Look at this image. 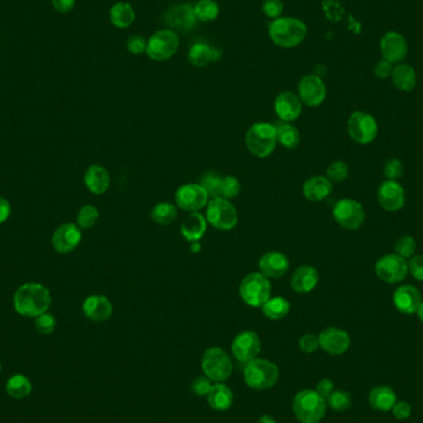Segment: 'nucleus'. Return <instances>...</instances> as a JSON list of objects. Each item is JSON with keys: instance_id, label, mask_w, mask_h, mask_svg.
<instances>
[{"instance_id": "obj_32", "label": "nucleus", "mask_w": 423, "mask_h": 423, "mask_svg": "<svg viewBox=\"0 0 423 423\" xmlns=\"http://www.w3.org/2000/svg\"><path fill=\"white\" fill-rule=\"evenodd\" d=\"M222 57V52L206 44H195L188 51V60L195 67H206Z\"/></svg>"}, {"instance_id": "obj_18", "label": "nucleus", "mask_w": 423, "mask_h": 423, "mask_svg": "<svg viewBox=\"0 0 423 423\" xmlns=\"http://www.w3.org/2000/svg\"><path fill=\"white\" fill-rule=\"evenodd\" d=\"M378 201L386 212L400 211L406 203L405 188L397 181L386 179L378 190Z\"/></svg>"}, {"instance_id": "obj_50", "label": "nucleus", "mask_w": 423, "mask_h": 423, "mask_svg": "<svg viewBox=\"0 0 423 423\" xmlns=\"http://www.w3.org/2000/svg\"><path fill=\"white\" fill-rule=\"evenodd\" d=\"M299 346L304 354H312L320 348V339L315 334H304L299 338Z\"/></svg>"}, {"instance_id": "obj_7", "label": "nucleus", "mask_w": 423, "mask_h": 423, "mask_svg": "<svg viewBox=\"0 0 423 423\" xmlns=\"http://www.w3.org/2000/svg\"><path fill=\"white\" fill-rule=\"evenodd\" d=\"M203 374L213 383H224L230 378L233 364L227 352L222 348H208L202 357Z\"/></svg>"}, {"instance_id": "obj_54", "label": "nucleus", "mask_w": 423, "mask_h": 423, "mask_svg": "<svg viewBox=\"0 0 423 423\" xmlns=\"http://www.w3.org/2000/svg\"><path fill=\"white\" fill-rule=\"evenodd\" d=\"M392 413L397 420H407L413 413V407L408 402L397 401L392 407Z\"/></svg>"}, {"instance_id": "obj_22", "label": "nucleus", "mask_w": 423, "mask_h": 423, "mask_svg": "<svg viewBox=\"0 0 423 423\" xmlns=\"http://www.w3.org/2000/svg\"><path fill=\"white\" fill-rule=\"evenodd\" d=\"M83 313L88 320L102 323L108 320L113 315V304L108 297L103 295H92L83 302Z\"/></svg>"}, {"instance_id": "obj_12", "label": "nucleus", "mask_w": 423, "mask_h": 423, "mask_svg": "<svg viewBox=\"0 0 423 423\" xmlns=\"http://www.w3.org/2000/svg\"><path fill=\"white\" fill-rule=\"evenodd\" d=\"M375 274L386 283H400L408 275V262L397 254H387L375 262Z\"/></svg>"}, {"instance_id": "obj_58", "label": "nucleus", "mask_w": 423, "mask_h": 423, "mask_svg": "<svg viewBox=\"0 0 423 423\" xmlns=\"http://www.w3.org/2000/svg\"><path fill=\"white\" fill-rule=\"evenodd\" d=\"M256 423H276V421H275L270 415H264V416H261V417L258 420V422Z\"/></svg>"}, {"instance_id": "obj_35", "label": "nucleus", "mask_w": 423, "mask_h": 423, "mask_svg": "<svg viewBox=\"0 0 423 423\" xmlns=\"http://www.w3.org/2000/svg\"><path fill=\"white\" fill-rule=\"evenodd\" d=\"M6 390L9 396L20 400V399H25L31 394L33 385H31V381L25 375L15 374L8 380Z\"/></svg>"}, {"instance_id": "obj_37", "label": "nucleus", "mask_w": 423, "mask_h": 423, "mask_svg": "<svg viewBox=\"0 0 423 423\" xmlns=\"http://www.w3.org/2000/svg\"><path fill=\"white\" fill-rule=\"evenodd\" d=\"M177 217V208L172 203L160 202L152 208L151 219L158 225H170Z\"/></svg>"}, {"instance_id": "obj_30", "label": "nucleus", "mask_w": 423, "mask_h": 423, "mask_svg": "<svg viewBox=\"0 0 423 423\" xmlns=\"http://www.w3.org/2000/svg\"><path fill=\"white\" fill-rule=\"evenodd\" d=\"M209 406L216 411H227L233 405V391L224 383H216L207 395Z\"/></svg>"}, {"instance_id": "obj_3", "label": "nucleus", "mask_w": 423, "mask_h": 423, "mask_svg": "<svg viewBox=\"0 0 423 423\" xmlns=\"http://www.w3.org/2000/svg\"><path fill=\"white\" fill-rule=\"evenodd\" d=\"M246 147L256 158H267L276 149L277 135L275 125L259 121L251 125L245 136Z\"/></svg>"}, {"instance_id": "obj_2", "label": "nucleus", "mask_w": 423, "mask_h": 423, "mask_svg": "<svg viewBox=\"0 0 423 423\" xmlns=\"http://www.w3.org/2000/svg\"><path fill=\"white\" fill-rule=\"evenodd\" d=\"M269 36L274 44L282 49H292L304 43L307 27L296 17H277L269 25Z\"/></svg>"}, {"instance_id": "obj_60", "label": "nucleus", "mask_w": 423, "mask_h": 423, "mask_svg": "<svg viewBox=\"0 0 423 423\" xmlns=\"http://www.w3.org/2000/svg\"><path fill=\"white\" fill-rule=\"evenodd\" d=\"M417 315L418 318H420V320H421V322H422L423 323V301L422 304H421V306H420V309H418Z\"/></svg>"}, {"instance_id": "obj_14", "label": "nucleus", "mask_w": 423, "mask_h": 423, "mask_svg": "<svg viewBox=\"0 0 423 423\" xmlns=\"http://www.w3.org/2000/svg\"><path fill=\"white\" fill-rule=\"evenodd\" d=\"M261 352L260 336L254 331H244L239 333L232 343V352L234 358L240 363H249L258 358Z\"/></svg>"}, {"instance_id": "obj_9", "label": "nucleus", "mask_w": 423, "mask_h": 423, "mask_svg": "<svg viewBox=\"0 0 423 423\" xmlns=\"http://www.w3.org/2000/svg\"><path fill=\"white\" fill-rule=\"evenodd\" d=\"M379 126L373 115L357 110L348 119V134L354 142L359 145H368L375 140Z\"/></svg>"}, {"instance_id": "obj_15", "label": "nucleus", "mask_w": 423, "mask_h": 423, "mask_svg": "<svg viewBox=\"0 0 423 423\" xmlns=\"http://www.w3.org/2000/svg\"><path fill=\"white\" fill-rule=\"evenodd\" d=\"M175 201L179 208L192 213L201 211L203 207H206L209 197L200 184H187L176 191Z\"/></svg>"}, {"instance_id": "obj_52", "label": "nucleus", "mask_w": 423, "mask_h": 423, "mask_svg": "<svg viewBox=\"0 0 423 423\" xmlns=\"http://www.w3.org/2000/svg\"><path fill=\"white\" fill-rule=\"evenodd\" d=\"M126 49L133 54H141L147 52V41L142 36H131L128 40Z\"/></svg>"}, {"instance_id": "obj_19", "label": "nucleus", "mask_w": 423, "mask_h": 423, "mask_svg": "<svg viewBox=\"0 0 423 423\" xmlns=\"http://www.w3.org/2000/svg\"><path fill=\"white\" fill-rule=\"evenodd\" d=\"M82 240L81 228L73 223H66L54 230L52 246L60 254H67L76 249Z\"/></svg>"}, {"instance_id": "obj_17", "label": "nucleus", "mask_w": 423, "mask_h": 423, "mask_svg": "<svg viewBox=\"0 0 423 423\" xmlns=\"http://www.w3.org/2000/svg\"><path fill=\"white\" fill-rule=\"evenodd\" d=\"M327 96L326 84L320 76L307 75L299 83V97L302 104L316 108L325 102Z\"/></svg>"}, {"instance_id": "obj_41", "label": "nucleus", "mask_w": 423, "mask_h": 423, "mask_svg": "<svg viewBox=\"0 0 423 423\" xmlns=\"http://www.w3.org/2000/svg\"><path fill=\"white\" fill-rule=\"evenodd\" d=\"M98 218L99 212L97 208L92 205H86L82 207L77 214V225L82 229L92 228L93 225H96Z\"/></svg>"}, {"instance_id": "obj_61", "label": "nucleus", "mask_w": 423, "mask_h": 423, "mask_svg": "<svg viewBox=\"0 0 423 423\" xmlns=\"http://www.w3.org/2000/svg\"><path fill=\"white\" fill-rule=\"evenodd\" d=\"M0 371H1V364H0Z\"/></svg>"}, {"instance_id": "obj_5", "label": "nucleus", "mask_w": 423, "mask_h": 423, "mask_svg": "<svg viewBox=\"0 0 423 423\" xmlns=\"http://www.w3.org/2000/svg\"><path fill=\"white\" fill-rule=\"evenodd\" d=\"M280 371L275 363L256 358L245 364V384L254 390H267L276 385Z\"/></svg>"}, {"instance_id": "obj_27", "label": "nucleus", "mask_w": 423, "mask_h": 423, "mask_svg": "<svg viewBox=\"0 0 423 423\" xmlns=\"http://www.w3.org/2000/svg\"><path fill=\"white\" fill-rule=\"evenodd\" d=\"M333 184L326 176H313L304 184L302 191L309 202H322L331 195Z\"/></svg>"}, {"instance_id": "obj_51", "label": "nucleus", "mask_w": 423, "mask_h": 423, "mask_svg": "<svg viewBox=\"0 0 423 423\" xmlns=\"http://www.w3.org/2000/svg\"><path fill=\"white\" fill-rule=\"evenodd\" d=\"M408 274L417 281H423V254L415 255L408 261Z\"/></svg>"}, {"instance_id": "obj_47", "label": "nucleus", "mask_w": 423, "mask_h": 423, "mask_svg": "<svg viewBox=\"0 0 423 423\" xmlns=\"http://www.w3.org/2000/svg\"><path fill=\"white\" fill-rule=\"evenodd\" d=\"M35 327L43 334H51L54 331V328H56V320H54V316L45 312L43 315L36 317Z\"/></svg>"}, {"instance_id": "obj_13", "label": "nucleus", "mask_w": 423, "mask_h": 423, "mask_svg": "<svg viewBox=\"0 0 423 423\" xmlns=\"http://www.w3.org/2000/svg\"><path fill=\"white\" fill-rule=\"evenodd\" d=\"M195 6L191 4H177L171 6L165 14V24L174 33L187 34L197 25Z\"/></svg>"}, {"instance_id": "obj_38", "label": "nucleus", "mask_w": 423, "mask_h": 423, "mask_svg": "<svg viewBox=\"0 0 423 423\" xmlns=\"http://www.w3.org/2000/svg\"><path fill=\"white\" fill-rule=\"evenodd\" d=\"M195 14L197 20L213 22L219 15V6L214 0H200L195 6Z\"/></svg>"}, {"instance_id": "obj_26", "label": "nucleus", "mask_w": 423, "mask_h": 423, "mask_svg": "<svg viewBox=\"0 0 423 423\" xmlns=\"http://www.w3.org/2000/svg\"><path fill=\"white\" fill-rule=\"evenodd\" d=\"M84 185L94 195H103L110 187L108 170L101 165H92L84 174Z\"/></svg>"}, {"instance_id": "obj_23", "label": "nucleus", "mask_w": 423, "mask_h": 423, "mask_svg": "<svg viewBox=\"0 0 423 423\" xmlns=\"http://www.w3.org/2000/svg\"><path fill=\"white\" fill-rule=\"evenodd\" d=\"M290 269L288 256L280 251H267L259 260V270L267 279H280Z\"/></svg>"}, {"instance_id": "obj_57", "label": "nucleus", "mask_w": 423, "mask_h": 423, "mask_svg": "<svg viewBox=\"0 0 423 423\" xmlns=\"http://www.w3.org/2000/svg\"><path fill=\"white\" fill-rule=\"evenodd\" d=\"M10 203L4 197H0V224L6 222V219L10 217Z\"/></svg>"}, {"instance_id": "obj_40", "label": "nucleus", "mask_w": 423, "mask_h": 423, "mask_svg": "<svg viewBox=\"0 0 423 423\" xmlns=\"http://www.w3.org/2000/svg\"><path fill=\"white\" fill-rule=\"evenodd\" d=\"M327 405L331 407L333 411L336 413H343L352 406V395L347 391L336 390L332 392L329 396L327 397Z\"/></svg>"}, {"instance_id": "obj_1", "label": "nucleus", "mask_w": 423, "mask_h": 423, "mask_svg": "<svg viewBox=\"0 0 423 423\" xmlns=\"http://www.w3.org/2000/svg\"><path fill=\"white\" fill-rule=\"evenodd\" d=\"M52 302L51 293L41 283L29 282L17 288L14 295V309L19 315L38 317L47 312Z\"/></svg>"}, {"instance_id": "obj_49", "label": "nucleus", "mask_w": 423, "mask_h": 423, "mask_svg": "<svg viewBox=\"0 0 423 423\" xmlns=\"http://www.w3.org/2000/svg\"><path fill=\"white\" fill-rule=\"evenodd\" d=\"M261 10L266 17L275 20L277 17H281L282 11H283V3L281 0H264Z\"/></svg>"}, {"instance_id": "obj_21", "label": "nucleus", "mask_w": 423, "mask_h": 423, "mask_svg": "<svg viewBox=\"0 0 423 423\" xmlns=\"http://www.w3.org/2000/svg\"><path fill=\"white\" fill-rule=\"evenodd\" d=\"M392 301L399 312L403 315H415L422 304V296L418 288L413 285H402L394 292Z\"/></svg>"}, {"instance_id": "obj_4", "label": "nucleus", "mask_w": 423, "mask_h": 423, "mask_svg": "<svg viewBox=\"0 0 423 423\" xmlns=\"http://www.w3.org/2000/svg\"><path fill=\"white\" fill-rule=\"evenodd\" d=\"M293 413L301 423H320L327 411L326 399L315 390L299 391L293 399Z\"/></svg>"}, {"instance_id": "obj_42", "label": "nucleus", "mask_w": 423, "mask_h": 423, "mask_svg": "<svg viewBox=\"0 0 423 423\" xmlns=\"http://www.w3.org/2000/svg\"><path fill=\"white\" fill-rule=\"evenodd\" d=\"M322 9L327 19L332 22H342L346 15V9L339 0H323Z\"/></svg>"}, {"instance_id": "obj_29", "label": "nucleus", "mask_w": 423, "mask_h": 423, "mask_svg": "<svg viewBox=\"0 0 423 423\" xmlns=\"http://www.w3.org/2000/svg\"><path fill=\"white\" fill-rule=\"evenodd\" d=\"M207 219L200 212H192L181 225V233L190 242H200L207 232Z\"/></svg>"}, {"instance_id": "obj_8", "label": "nucleus", "mask_w": 423, "mask_h": 423, "mask_svg": "<svg viewBox=\"0 0 423 423\" xmlns=\"http://www.w3.org/2000/svg\"><path fill=\"white\" fill-rule=\"evenodd\" d=\"M207 222L218 230H232L238 223V212L225 198H212L207 203Z\"/></svg>"}, {"instance_id": "obj_34", "label": "nucleus", "mask_w": 423, "mask_h": 423, "mask_svg": "<svg viewBox=\"0 0 423 423\" xmlns=\"http://www.w3.org/2000/svg\"><path fill=\"white\" fill-rule=\"evenodd\" d=\"M110 22L118 29H126L135 22V10L128 3H117L109 13Z\"/></svg>"}, {"instance_id": "obj_45", "label": "nucleus", "mask_w": 423, "mask_h": 423, "mask_svg": "<svg viewBox=\"0 0 423 423\" xmlns=\"http://www.w3.org/2000/svg\"><path fill=\"white\" fill-rule=\"evenodd\" d=\"M242 185L239 179L234 176H224L222 177V190H221V198L230 200L235 198L240 193Z\"/></svg>"}, {"instance_id": "obj_44", "label": "nucleus", "mask_w": 423, "mask_h": 423, "mask_svg": "<svg viewBox=\"0 0 423 423\" xmlns=\"http://www.w3.org/2000/svg\"><path fill=\"white\" fill-rule=\"evenodd\" d=\"M416 249H417L416 240L411 235L401 237L395 244V254L401 256L403 259H411L413 256H415Z\"/></svg>"}, {"instance_id": "obj_31", "label": "nucleus", "mask_w": 423, "mask_h": 423, "mask_svg": "<svg viewBox=\"0 0 423 423\" xmlns=\"http://www.w3.org/2000/svg\"><path fill=\"white\" fill-rule=\"evenodd\" d=\"M397 402L396 392L389 386H378L370 391L369 403L371 408L381 413L392 410Z\"/></svg>"}, {"instance_id": "obj_11", "label": "nucleus", "mask_w": 423, "mask_h": 423, "mask_svg": "<svg viewBox=\"0 0 423 423\" xmlns=\"http://www.w3.org/2000/svg\"><path fill=\"white\" fill-rule=\"evenodd\" d=\"M333 218L342 228L357 230L365 222V211L362 203L352 198H343L333 208Z\"/></svg>"}, {"instance_id": "obj_36", "label": "nucleus", "mask_w": 423, "mask_h": 423, "mask_svg": "<svg viewBox=\"0 0 423 423\" xmlns=\"http://www.w3.org/2000/svg\"><path fill=\"white\" fill-rule=\"evenodd\" d=\"M262 313L266 318L272 320H279L285 318L290 312L291 304L283 297H270L262 304Z\"/></svg>"}, {"instance_id": "obj_6", "label": "nucleus", "mask_w": 423, "mask_h": 423, "mask_svg": "<svg viewBox=\"0 0 423 423\" xmlns=\"http://www.w3.org/2000/svg\"><path fill=\"white\" fill-rule=\"evenodd\" d=\"M240 299L251 307H262L272 297V282L261 272H251L239 285Z\"/></svg>"}, {"instance_id": "obj_59", "label": "nucleus", "mask_w": 423, "mask_h": 423, "mask_svg": "<svg viewBox=\"0 0 423 423\" xmlns=\"http://www.w3.org/2000/svg\"><path fill=\"white\" fill-rule=\"evenodd\" d=\"M200 249H201V244H200V242H195V243H192L191 250H192L193 253H198V250Z\"/></svg>"}, {"instance_id": "obj_56", "label": "nucleus", "mask_w": 423, "mask_h": 423, "mask_svg": "<svg viewBox=\"0 0 423 423\" xmlns=\"http://www.w3.org/2000/svg\"><path fill=\"white\" fill-rule=\"evenodd\" d=\"M76 0H52L54 10L59 13H68L75 8Z\"/></svg>"}, {"instance_id": "obj_10", "label": "nucleus", "mask_w": 423, "mask_h": 423, "mask_svg": "<svg viewBox=\"0 0 423 423\" xmlns=\"http://www.w3.org/2000/svg\"><path fill=\"white\" fill-rule=\"evenodd\" d=\"M177 34L170 29L158 30L147 41V54L151 60L166 61L171 59L179 50Z\"/></svg>"}, {"instance_id": "obj_25", "label": "nucleus", "mask_w": 423, "mask_h": 423, "mask_svg": "<svg viewBox=\"0 0 423 423\" xmlns=\"http://www.w3.org/2000/svg\"><path fill=\"white\" fill-rule=\"evenodd\" d=\"M320 281V274L311 265L297 267L291 277V288L297 293H309L313 291Z\"/></svg>"}, {"instance_id": "obj_53", "label": "nucleus", "mask_w": 423, "mask_h": 423, "mask_svg": "<svg viewBox=\"0 0 423 423\" xmlns=\"http://www.w3.org/2000/svg\"><path fill=\"white\" fill-rule=\"evenodd\" d=\"M392 70H394V65L389 61L381 59L374 67V75L379 80H386V78H390Z\"/></svg>"}, {"instance_id": "obj_24", "label": "nucleus", "mask_w": 423, "mask_h": 423, "mask_svg": "<svg viewBox=\"0 0 423 423\" xmlns=\"http://www.w3.org/2000/svg\"><path fill=\"white\" fill-rule=\"evenodd\" d=\"M275 112L280 120L291 123L293 120L299 119L302 113V102L295 93L285 91L275 99Z\"/></svg>"}, {"instance_id": "obj_46", "label": "nucleus", "mask_w": 423, "mask_h": 423, "mask_svg": "<svg viewBox=\"0 0 423 423\" xmlns=\"http://www.w3.org/2000/svg\"><path fill=\"white\" fill-rule=\"evenodd\" d=\"M384 176L391 181H397L403 176V163L400 158H390L384 166Z\"/></svg>"}, {"instance_id": "obj_20", "label": "nucleus", "mask_w": 423, "mask_h": 423, "mask_svg": "<svg viewBox=\"0 0 423 423\" xmlns=\"http://www.w3.org/2000/svg\"><path fill=\"white\" fill-rule=\"evenodd\" d=\"M320 347L331 355H342L350 347V336L341 328L329 327L320 332Z\"/></svg>"}, {"instance_id": "obj_39", "label": "nucleus", "mask_w": 423, "mask_h": 423, "mask_svg": "<svg viewBox=\"0 0 423 423\" xmlns=\"http://www.w3.org/2000/svg\"><path fill=\"white\" fill-rule=\"evenodd\" d=\"M200 185L205 188L209 198H221L222 190V177L216 172H206L201 177Z\"/></svg>"}, {"instance_id": "obj_55", "label": "nucleus", "mask_w": 423, "mask_h": 423, "mask_svg": "<svg viewBox=\"0 0 423 423\" xmlns=\"http://www.w3.org/2000/svg\"><path fill=\"white\" fill-rule=\"evenodd\" d=\"M315 391L318 395H320V396L327 400V397L329 396L332 392L334 391V384H333L332 380L322 379L320 383L317 384V386H316Z\"/></svg>"}, {"instance_id": "obj_43", "label": "nucleus", "mask_w": 423, "mask_h": 423, "mask_svg": "<svg viewBox=\"0 0 423 423\" xmlns=\"http://www.w3.org/2000/svg\"><path fill=\"white\" fill-rule=\"evenodd\" d=\"M349 175V166L346 161L336 160L327 168V179L331 181L332 184H341L344 179H347Z\"/></svg>"}, {"instance_id": "obj_48", "label": "nucleus", "mask_w": 423, "mask_h": 423, "mask_svg": "<svg viewBox=\"0 0 423 423\" xmlns=\"http://www.w3.org/2000/svg\"><path fill=\"white\" fill-rule=\"evenodd\" d=\"M212 383L213 381L209 378H207L206 375L198 376V378L193 380V383L191 385V390L195 394V396H207L211 391L212 386H213Z\"/></svg>"}, {"instance_id": "obj_16", "label": "nucleus", "mask_w": 423, "mask_h": 423, "mask_svg": "<svg viewBox=\"0 0 423 423\" xmlns=\"http://www.w3.org/2000/svg\"><path fill=\"white\" fill-rule=\"evenodd\" d=\"M380 52L383 59L389 61L392 65L401 64L408 54L406 38L397 31L386 33L380 40Z\"/></svg>"}, {"instance_id": "obj_33", "label": "nucleus", "mask_w": 423, "mask_h": 423, "mask_svg": "<svg viewBox=\"0 0 423 423\" xmlns=\"http://www.w3.org/2000/svg\"><path fill=\"white\" fill-rule=\"evenodd\" d=\"M276 128L277 144H281L286 149H296L301 142V134L296 126L288 121H277Z\"/></svg>"}, {"instance_id": "obj_28", "label": "nucleus", "mask_w": 423, "mask_h": 423, "mask_svg": "<svg viewBox=\"0 0 423 423\" xmlns=\"http://www.w3.org/2000/svg\"><path fill=\"white\" fill-rule=\"evenodd\" d=\"M392 84L401 92H411L417 84V75L413 66L401 62L394 66L391 73Z\"/></svg>"}]
</instances>
